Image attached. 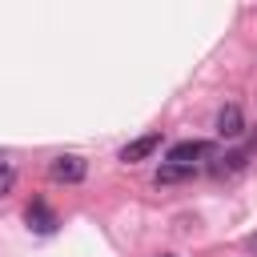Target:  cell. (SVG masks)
Wrapping results in <instances>:
<instances>
[{
	"mask_svg": "<svg viewBox=\"0 0 257 257\" xmlns=\"http://www.w3.org/2000/svg\"><path fill=\"white\" fill-rule=\"evenodd\" d=\"M205 157H213V145H209V141H177V145L169 149V161L193 165V169H197V161H205Z\"/></svg>",
	"mask_w": 257,
	"mask_h": 257,
	"instance_id": "cell-2",
	"label": "cell"
},
{
	"mask_svg": "<svg viewBox=\"0 0 257 257\" xmlns=\"http://www.w3.org/2000/svg\"><path fill=\"white\" fill-rule=\"evenodd\" d=\"M24 221H28L36 233H52V229H56V213H52L44 201H32V205L24 209Z\"/></svg>",
	"mask_w": 257,
	"mask_h": 257,
	"instance_id": "cell-6",
	"label": "cell"
},
{
	"mask_svg": "<svg viewBox=\"0 0 257 257\" xmlns=\"http://www.w3.org/2000/svg\"><path fill=\"white\" fill-rule=\"evenodd\" d=\"M241 133H245V116H241V108H237V104H225V108L217 112V137L233 141V137H241Z\"/></svg>",
	"mask_w": 257,
	"mask_h": 257,
	"instance_id": "cell-5",
	"label": "cell"
},
{
	"mask_svg": "<svg viewBox=\"0 0 257 257\" xmlns=\"http://www.w3.org/2000/svg\"><path fill=\"white\" fill-rule=\"evenodd\" d=\"M197 169L193 165H177V161H165L161 165V173H157V185H173V181H185V177H193Z\"/></svg>",
	"mask_w": 257,
	"mask_h": 257,
	"instance_id": "cell-7",
	"label": "cell"
},
{
	"mask_svg": "<svg viewBox=\"0 0 257 257\" xmlns=\"http://www.w3.org/2000/svg\"><path fill=\"white\" fill-rule=\"evenodd\" d=\"M12 189H16V165L0 153V197H8Z\"/></svg>",
	"mask_w": 257,
	"mask_h": 257,
	"instance_id": "cell-8",
	"label": "cell"
},
{
	"mask_svg": "<svg viewBox=\"0 0 257 257\" xmlns=\"http://www.w3.org/2000/svg\"><path fill=\"white\" fill-rule=\"evenodd\" d=\"M84 173H88V161H84V157H76V153L52 157V165H48V177H52V181H60V185H80V181H84Z\"/></svg>",
	"mask_w": 257,
	"mask_h": 257,
	"instance_id": "cell-1",
	"label": "cell"
},
{
	"mask_svg": "<svg viewBox=\"0 0 257 257\" xmlns=\"http://www.w3.org/2000/svg\"><path fill=\"white\" fill-rule=\"evenodd\" d=\"M161 149V133H149V137H137V141H128L124 149H120V161L124 165H133V161H145V157H153Z\"/></svg>",
	"mask_w": 257,
	"mask_h": 257,
	"instance_id": "cell-4",
	"label": "cell"
},
{
	"mask_svg": "<svg viewBox=\"0 0 257 257\" xmlns=\"http://www.w3.org/2000/svg\"><path fill=\"white\" fill-rule=\"evenodd\" d=\"M161 257H173V253H161Z\"/></svg>",
	"mask_w": 257,
	"mask_h": 257,
	"instance_id": "cell-9",
	"label": "cell"
},
{
	"mask_svg": "<svg viewBox=\"0 0 257 257\" xmlns=\"http://www.w3.org/2000/svg\"><path fill=\"white\" fill-rule=\"evenodd\" d=\"M253 149H257V145H241V149H233V153L217 157V161L209 165V173H213V177H233V173H241V169H245V161L253 157Z\"/></svg>",
	"mask_w": 257,
	"mask_h": 257,
	"instance_id": "cell-3",
	"label": "cell"
}]
</instances>
